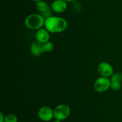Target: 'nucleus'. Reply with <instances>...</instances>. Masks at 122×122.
<instances>
[{
	"mask_svg": "<svg viewBox=\"0 0 122 122\" xmlns=\"http://www.w3.org/2000/svg\"><path fill=\"white\" fill-rule=\"evenodd\" d=\"M44 26L51 33H60L67 29L68 23L64 18L51 16L45 19Z\"/></svg>",
	"mask_w": 122,
	"mask_h": 122,
	"instance_id": "f257e3e1",
	"label": "nucleus"
},
{
	"mask_svg": "<svg viewBox=\"0 0 122 122\" xmlns=\"http://www.w3.org/2000/svg\"><path fill=\"white\" fill-rule=\"evenodd\" d=\"M45 19L41 14H30L25 20V25L31 30H38L45 25Z\"/></svg>",
	"mask_w": 122,
	"mask_h": 122,
	"instance_id": "f03ea898",
	"label": "nucleus"
},
{
	"mask_svg": "<svg viewBox=\"0 0 122 122\" xmlns=\"http://www.w3.org/2000/svg\"><path fill=\"white\" fill-rule=\"evenodd\" d=\"M70 114V108L66 104H59L54 109L55 119L63 121L69 117Z\"/></svg>",
	"mask_w": 122,
	"mask_h": 122,
	"instance_id": "7ed1b4c3",
	"label": "nucleus"
},
{
	"mask_svg": "<svg viewBox=\"0 0 122 122\" xmlns=\"http://www.w3.org/2000/svg\"><path fill=\"white\" fill-rule=\"evenodd\" d=\"M111 82L109 78L101 76L95 80L94 84V89L99 93L106 92L110 88Z\"/></svg>",
	"mask_w": 122,
	"mask_h": 122,
	"instance_id": "20e7f679",
	"label": "nucleus"
},
{
	"mask_svg": "<svg viewBox=\"0 0 122 122\" xmlns=\"http://www.w3.org/2000/svg\"><path fill=\"white\" fill-rule=\"evenodd\" d=\"M38 116L39 119L43 122H50L54 117V110L50 106H42L38 110Z\"/></svg>",
	"mask_w": 122,
	"mask_h": 122,
	"instance_id": "39448f33",
	"label": "nucleus"
},
{
	"mask_svg": "<svg viewBox=\"0 0 122 122\" xmlns=\"http://www.w3.org/2000/svg\"><path fill=\"white\" fill-rule=\"evenodd\" d=\"M98 71L101 76L109 78L114 73L113 68L110 63L107 62H102L98 66Z\"/></svg>",
	"mask_w": 122,
	"mask_h": 122,
	"instance_id": "423d86ee",
	"label": "nucleus"
},
{
	"mask_svg": "<svg viewBox=\"0 0 122 122\" xmlns=\"http://www.w3.org/2000/svg\"><path fill=\"white\" fill-rule=\"evenodd\" d=\"M37 10L45 19L52 16V10L45 1L41 0L36 2Z\"/></svg>",
	"mask_w": 122,
	"mask_h": 122,
	"instance_id": "0eeeda50",
	"label": "nucleus"
},
{
	"mask_svg": "<svg viewBox=\"0 0 122 122\" xmlns=\"http://www.w3.org/2000/svg\"><path fill=\"white\" fill-rule=\"evenodd\" d=\"M67 2L64 0H54L51 5V8L54 13H61L65 11L67 8Z\"/></svg>",
	"mask_w": 122,
	"mask_h": 122,
	"instance_id": "6e6552de",
	"label": "nucleus"
},
{
	"mask_svg": "<svg viewBox=\"0 0 122 122\" xmlns=\"http://www.w3.org/2000/svg\"><path fill=\"white\" fill-rule=\"evenodd\" d=\"M36 39L37 41L44 44L48 41L50 39V32L46 28H42L37 30L35 34Z\"/></svg>",
	"mask_w": 122,
	"mask_h": 122,
	"instance_id": "1a4fd4ad",
	"label": "nucleus"
},
{
	"mask_svg": "<svg viewBox=\"0 0 122 122\" xmlns=\"http://www.w3.org/2000/svg\"><path fill=\"white\" fill-rule=\"evenodd\" d=\"M43 44L38 41L33 42L30 47V51L32 55L35 56H39L44 53L42 49Z\"/></svg>",
	"mask_w": 122,
	"mask_h": 122,
	"instance_id": "9d476101",
	"label": "nucleus"
},
{
	"mask_svg": "<svg viewBox=\"0 0 122 122\" xmlns=\"http://www.w3.org/2000/svg\"><path fill=\"white\" fill-rule=\"evenodd\" d=\"M54 45L52 42L50 41L43 44L42 49L44 53L51 52L54 50Z\"/></svg>",
	"mask_w": 122,
	"mask_h": 122,
	"instance_id": "9b49d317",
	"label": "nucleus"
},
{
	"mask_svg": "<svg viewBox=\"0 0 122 122\" xmlns=\"http://www.w3.org/2000/svg\"><path fill=\"white\" fill-rule=\"evenodd\" d=\"M4 122H18V118L14 114H8L5 116Z\"/></svg>",
	"mask_w": 122,
	"mask_h": 122,
	"instance_id": "f8f14e48",
	"label": "nucleus"
},
{
	"mask_svg": "<svg viewBox=\"0 0 122 122\" xmlns=\"http://www.w3.org/2000/svg\"><path fill=\"white\" fill-rule=\"evenodd\" d=\"M111 81H118L121 82L122 81V74L119 72L113 73V75L110 77Z\"/></svg>",
	"mask_w": 122,
	"mask_h": 122,
	"instance_id": "ddd939ff",
	"label": "nucleus"
},
{
	"mask_svg": "<svg viewBox=\"0 0 122 122\" xmlns=\"http://www.w3.org/2000/svg\"><path fill=\"white\" fill-rule=\"evenodd\" d=\"M122 84L121 82H118V81H112L111 82L110 88L113 90L117 91L121 89Z\"/></svg>",
	"mask_w": 122,
	"mask_h": 122,
	"instance_id": "4468645a",
	"label": "nucleus"
},
{
	"mask_svg": "<svg viewBox=\"0 0 122 122\" xmlns=\"http://www.w3.org/2000/svg\"><path fill=\"white\" fill-rule=\"evenodd\" d=\"M5 121V116H4L3 113L2 112H0V122H4Z\"/></svg>",
	"mask_w": 122,
	"mask_h": 122,
	"instance_id": "2eb2a0df",
	"label": "nucleus"
},
{
	"mask_svg": "<svg viewBox=\"0 0 122 122\" xmlns=\"http://www.w3.org/2000/svg\"><path fill=\"white\" fill-rule=\"evenodd\" d=\"M64 1H66V2H73V1H76V0H64Z\"/></svg>",
	"mask_w": 122,
	"mask_h": 122,
	"instance_id": "dca6fc26",
	"label": "nucleus"
},
{
	"mask_svg": "<svg viewBox=\"0 0 122 122\" xmlns=\"http://www.w3.org/2000/svg\"><path fill=\"white\" fill-rule=\"evenodd\" d=\"M53 122H61V121H60V120H55Z\"/></svg>",
	"mask_w": 122,
	"mask_h": 122,
	"instance_id": "f3484780",
	"label": "nucleus"
},
{
	"mask_svg": "<svg viewBox=\"0 0 122 122\" xmlns=\"http://www.w3.org/2000/svg\"><path fill=\"white\" fill-rule=\"evenodd\" d=\"M30 1H35V2H38V1H41V0H30Z\"/></svg>",
	"mask_w": 122,
	"mask_h": 122,
	"instance_id": "a211bd4d",
	"label": "nucleus"
}]
</instances>
